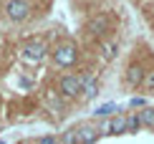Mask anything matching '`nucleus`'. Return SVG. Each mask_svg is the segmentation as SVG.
<instances>
[{"instance_id": "f257e3e1", "label": "nucleus", "mask_w": 154, "mask_h": 144, "mask_svg": "<svg viewBox=\"0 0 154 144\" xmlns=\"http://www.w3.org/2000/svg\"><path fill=\"white\" fill-rule=\"evenodd\" d=\"M5 13H8L10 20H25V18L30 15V3L28 0H8V5H5Z\"/></svg>"}, {"instance_id": "f03ea898", "label": "nucleus", "mask_w": 154, "mask_h": 144, "mask_svg": "<svg viewBox=\"0 0 154 144\" xmlns=\"http://www.w3.org/2000/svg\"><path fill=\"white\" fill-rule=\"evenodd\" d=\"M20 56H23V61H25V63H41L43 58H46V45L38 43V41L25 43V45H23V51H20Z\"/></svg>"}, {"instance_id": "7ed1b4c3", "label": "nucleus", "mask_w": 154, "mask_h": 144, "mask_svg": "<svg viewBox=\"0 0 154 144\" xmlns=\"http://www.w3.org/2000/svg\"><path fill=\"white\" fill-rule=\"evenodd\" d=\"M53 61L58 63V66L68 68V66L76 61V45H73V43H63V45H58V48L53 51Z\"/></svg>"}, {"instance_id": "20e7f679", "label": "nucleus", "mask_w": 154, "mask_h": 144, "mask_svg": "<svg viewBox=\"0 0 154 144\" xmlns=\"http://www.w3.org/2000/svg\"><path fill=\"white\" fill-rule=\"evenodd\" d=\"M83 89V76H63L61 78V83H58V91L63 96H76L79 91Z\"/></svg>"}, {"instance_id": "39448f33", "label": "nucleus", "mask_w": 154, "mask_h": 144, "mask_svg": "<svg viewBox=\"0 0 154 144\" xmlns=\"http://www.w3.org/2000/svg\"><path fill=\"white\" fill-rule=\"evenodd\" d=\"M76 136H79V144H94L99 139V129L91 127V124H83V127L76 129Z\"/></svg>"}, {"instance_id": "423d86ee", "label": "nucleus", "mask_w": 154, "mask_h": 144, "mask_svg": "<svg viewBox=\"0 0 154 144\" xmlns=\"http://www.w3.org/2000/svg\"><path fill=\"white\" fill-rule=\"evenodd\" d=\"M88 30H91L94 36H101L109 30V18L106 15H96L94 20H88Z\"/></svg>"}, {"instance_id": "0eeeda50", "label": "nucleus", "mask_w": 154, "mask_h": 144, "mask_svg": "<svg viewBox=\"0 0 154 144\" xmlns=\"http://www.w3.org/2000/svg\"><path fill=\"white\" fill-rule=\"evenodd\" d=\"M126 132V116H114L106 124V134H124Z\"/></svg>"}, {"instance_id": "6e6552de", "label": "nucleus", "mask_w": 154, "mask_h": 144, "mask_svg": "<svg viewBox=\"0 0 154 144\" xmlns=\"http://www.w3.org/2000/svg\"><path fill=\"white\" fill-rule=\"evenodd\" d=\"M126 81H129L131 86L142 83V81H144V68H139V66H131L129 71H126Z\"/></svg>"}, {"instance_id": "1a4fd4ad", "label": "nucleus", "mask_w": 154, "mask_h": 144, "mask_svg": "<svg viewBox=\"0 0 154 144\" xmlns=\"http://www.w3.org/2000/svg\"><path fill=\"white\" fill-rule=\"evenodd\" d=\"M81 91H86V99H94V96L99 94V86H96V81H91L88 76H83V89Z\"/></svg>"}, {"instance_id": "9d476101", "label": "nucleus", "mask_w": 154, "mask_h": 144, "mask_svg": "<svg viewBox=\"0 0 154 144\" xmlns=\"http://www.w3.org/2000/svg\"><path fill=\"white\" fill-rule=\"evenodd\" d=\"M139 121L146 124V127H154V109L152 106H144L142 111H139Z\"/></svg>"}, {"instance_id": "9b49d317", "label": "nucleus", "mask_w": 154, "mask_h": 144, "mask_svg": "<svg viewBox=\"0 0 154 144\" xmlns=\"http://www.w3.org/2000/svg\"><path fill=\"white\" fill-rule=\"evenodd\" d=\"M114 111H119V106L114 101H109V104H101V106L94 111V116H109V114H114Z\"/></svg>"}, {"instance_id": "f8f14e48", "label": "nucleus", "mask_w": 154, "mask_h": 144, "mask_svg": "<svg viewBox=\"0 0 154 144\" xmlns=\"http://www.w3.org/2000/svg\"><path fill=\"white\" fill-rule=\"evenodd\" d=\"M58 144H79V136H76V129H66L61 134V142Z\"/></svg>"}, {"instance_id": "ddd939ff", "label": "nucleus", "mask_w": 154, "mask_h": 144, "mask_svg": "<svg viewBox=\"0 0 154 144\" xmlns=\"http://www.w3.org/2000/svg\"><path fill=\"white\" fill-rule=\"evenodd\" d=\"M142 121H139V114H129L126 116V132H139Z\"/></svg>"}, {"instance_id": "4468645a", "label": "nucleus", "mask_w": 154, "mask_h": 144, "mask_svg": "<svg viewBox=\"0 0 154 144\" xmlns=\"http://www.w3.org/2000/svg\"><path fill=\"white\" fill-rule=\"evenodd\" d=\"M38 144H58V139H56V136H41Z\"/></svg>"}, {"instance_id": "2eb2a0df", "label": "nucleus", "mask_w": 154, "mask_h": 144, "mask_svg": "<svg viewBox=\"0 0 154 144\" xmlns=\"http://www.w3.org/2000/svg\"><path fill=\"white\" fill-rule=\"evenodd\" d=\"M129 104H131V106H134V109H137V106H144V99H139V96H137V99H131Z\"/></svg>"}, {"instance_id": "dca6fc26", "label": "nucleus", "mask_w": 154, "mask_h": 144, "mask_svg": "<svg viewBox=\"0 0 154 144\" xmlns=\"http://www.w3.org/2000/svg\"><path fill=\"white\" fill-rule=\"evenodd\" d=\"M146 83H149V86H154V74H149V76H146Z\"/></svg>"}, {"instance_id": "f3484780", "label": "nucleus", "mask_w": 154, "mask_h": 144, "mask_svg": "<svg viewBox=\"0 0 154 144\" xmlns=\"http://www.w3.org/2000/svg\"><path fill=\"white\" fill-rule=\"evenodd\" d=\"M18 144H33V142H25V139H23V142H18Z\"/></svg>"}, {"instance_id": "a211bd4d", "label": "nucleus", "mask_w": 154, "mask_h": 144, "mask_svg": "<svg viewBox=\"0 0 154 144\" xmlns=\"http://www.w3.org/2000/svg\"><path fill=\"white\" fill-rule=\"evenodd\" d=\"M0 144H5V142H0Z\"/></svg>"}]
</instances>
